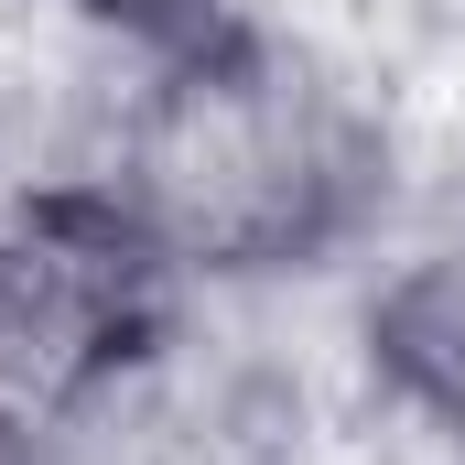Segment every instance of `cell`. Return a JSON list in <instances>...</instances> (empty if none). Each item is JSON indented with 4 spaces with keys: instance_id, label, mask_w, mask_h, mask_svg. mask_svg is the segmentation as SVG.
<instances>
[{
    "instance_id": "cell-2",
    "label": "cell",
    "mask_w": 465,
    "mask_h": 465,
    "mask_svg": "<svg viewBox=\"0 0 465 465\" xmlns=\"http://www.w3.org/2000/svg\"><path fill=\"white\" fill-rule=\"evenodd\" d=\"M368 379H379V401L422 411L433 433L465 444V217L379 282V303H368Z\"/></svg>"
},
{
    "instance_id": "cell-3",
    "label": "cell",
    "mask_w": 465,
    "mask_h": 465,
    "mask_svg": "<svg viewBox=\"0 0 465 465\" xmlns=\"http://www.w3.org/2000/svg\"><path fill=\"white\" fill-rule=\"evenodd\" d=\"M44 11H65L87 33H119V44H152V33H184L206 0H44Z\"/></svg>"
},
{
    "instance_id": "cell-1",
    "label": "cell",
    "mask_w": 465,
    "mask_h": 465,
    "mask_svg": "<svg viewBox=\"0 0 465 465\" xmlns=\"http://www.w3.org/2000/svg\"><path fill=\"white\" fill-rule=\"evenodd\" d=\"M87 184L163 282H282L379 206L390 119L336 54L249 11H195L184 33L141 44Z\"/></svg>"
}]
</instances>
